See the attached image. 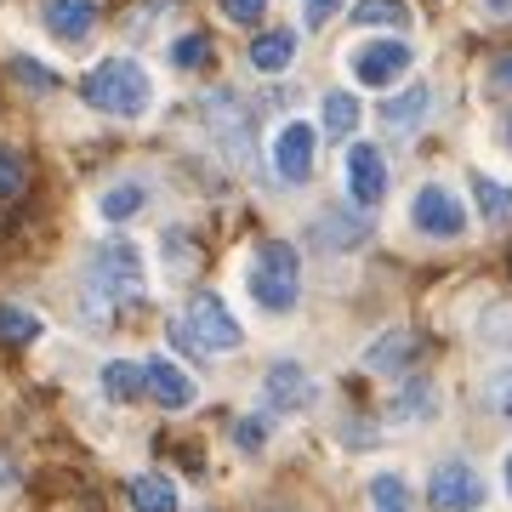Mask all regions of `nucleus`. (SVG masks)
<instances>
[{
    "label": "nucleus",
    "mask_w": 512,
    "mask_h": 512,
    "mask_svg": "<svg viewBox=\"0 0 512 512\" xmlns=\"http://www.w3.org/2000/svg\"><path fill=\"white\" fill-rule=\"evenodd\" d=\"M80 97H86L97 114L137 120V114H148V103H154V80H148L143 63H131V57H109V63H97V69L80 80Z\"/></svg>",
    "instance_id": "1"
},
{
    "label": "nucleus",
    "mask_w": 512,
    "mask_h": 512,
    "mask_svg": "<svg viewBox=\"0 0 512 512\" xmlns=\"http://www.w3.org/2000/svg\"><path fill=\"white\" fill-rule=\"evenodd\" d=\"M251 296L268 313H291L302 296V262L285 239H262L251 256Z\"/></svg>",
    "instance_id": "2"
},
{
    "label": "nucleus",
    "mask_w": 512,
    "mask_h": 512,
    "mask_svg": "<svg viewBox=\"0 0 512 512\" xmlns=\"http://www.w3.org/2000/svg\"><path fill=\"white\" fill-rule=\"evenodd\" d=\"M171 342L188 353H234L239 342H245V330H239V319L228 313V302L222 296H194V308L171 325Z\"/></svg>",
    "instance_id": "3"
},
{
    "label": "nucleus",
    "mask_w": 512,
    "mask_h": 512,
    "mask_svg": "<svg viewBox=\"0 0 512 512\" xmlns=\"http://www.w3.org/2000/svg\"><path fill=\"white\" fill-rule=\"evenodd\" d=\"M92 291L103 302H131V296L143 291V256L131 239H103L92 256Z\"/></svg>",
    "instance_id": "4"
},
{
    "label": "nucleus",
    "mask_w": 512,
    "mask_h": 512,
    "mask_svg": "<svg viewBox=\"0 0 512 512\" xmlns=\"http://www.w3.org/2000/svg\"><path fill=\"white\" fill-rule=\"evenodd\" d=\"M427 501L439 512H478L484 507V478L467 461H439L433 478H427Z\"/></svg>",
    "instance_id": "5"
},
{
    "label": "nucleus",
    "mask_w": 512,
    "mask_h": 512,
    "mask_svg": "<svg viewBox=\"0 0 512 512\" xmlns=\"http://www.w3.org/2000/svg\"><path fill=\"white\" fill-rule=\"evenodd\" d=\"M410 222H416L421 234H433V239H456L461 228H467V211H461V200L450 194V188L427 183L416 200H410Z\"/></svg>",
    "instance_id": "6"
},
{
    "label": "nucleus",
    "mask_w": 512,
    "mask_h": 512,
    "mask_svg": "<svg viewBox=\"0 0 512 512\" xmlns=\"http://www.w3.org/2000/svg\"><path fill=\"white\" fill-rule=\"evenodd\" d=\"M410 63H416V46H404V40H376V46H359V52H353V80L382 92V86H393Z\"/></svg>",
    "instance_id": "7"
},
{
    "label": "nucleus",
    "mask_w": 512,
    "mask_h": 512,
    "mask_svg": "<svg viewBox=\"0 0 512 512\" xmlns=\"http://www.w3.org/2000/svg\"><path fill=\"white\" fill-rule=\"evenodd\" d=\"M313 148H319V131L308 126V120H291V126L274 137V171H279V183H308V171H313Z\"/></svg>",
    "instance_id": "8"
},
{
    "label": "nucleus",
    "mask_w": 512,
    "mask_h": 512,
    "mask_svg": "<svg viewBox=\"0 0 512 512\" xmlns=\"http://www.w3.org/2000/svg\"><path fill=\"white\" fill-rule=\"evenodd\" d=\"M205 120H211V131L222 137V148H228V154H234L239 165L251 160V109H245L239 97L217 92L211 103H205Z\"/></svg>",
    "instance_id": "9"
},
{
    "label": "nucleus",
    "mask_w": 512,
    "mask_h": 512,
    "mask_svg": "<svg viewBox=\"0 0 512 512\" xmlns=\"http://www.w3.org/2000/svg\"><path fill=\"white\" fill-rule=\"evenodd\" d=\"M143 376H148V399L160 404V410H188L194 404V376L183 365H171L165 353L143 359Z\"/></svg>",
    "instance_id": "10"
},
{
    "label": "nucleus",
    "mask_w": 512,
    "mask_h": 512,
    "mask_svg": "<svg viewBox=\"0 0 512 512\" xmlns=\"http://www.w3.org/2000/svg\"><path fill=\"white\" fill-rule=\"evenodd\" d=\"M262 399H268V410H308L313 404V382H308V370L291 365V359H279L268 376H262Z\"/></svg>",
    "instance_id": "11"
},
{
    "label": "nucleus",
    "mask_w": 512,
    "mask_h": 512,
    "mask_svg": "<svg viewBox=\"0 0 512 512\" xmlns=\"http://www.w3.org/2000/svg\"><path fill=\"white\" fill-rule=\"evenodd\" d=\"M348 188H353V200H359V205L387 200V160L370 143H359L348 154Z\"/></svg>",
    "instance_id": "12"
},
{
    "label": "nucleus",
    "mask_w": 512,
    "mask_h": 512,
    "mask_svg": "<svg viewBox=\"0 0 512 512\" xmlns=\"http://www.w3.org/2000/svg\"><path fill=\"white\" fill-rule=\"evenodd\" d=\"M40 18L57 40H86L97 29V0H46Z\"/></svg>",
    "instance_id": "13"
},
{
    "label": "nucleus",
    "mask_w": 512,
    "mask_h": 512,
    "mask_svg": "<svg viewBox=\"0 0 512 512\" xmlns=\"http://www.w3.org/2000/svg\"><path fill=\"white\" fill-rule=\"evenodd\" d=\"M410 359H416V336L410 330H387V336H376L365 348V370H376V376H399Z\"/></svg>",
    "instance_id": "14"
},
{
    "label": "nucleus",
    "mask_w": 512,
    "mask_h": 512,
    "mask_svg": "<svg viewBox=\"0 0 512 512\" xmlns=\"http://www.w3.org/2000/svg\"><path fill=\"white\" fill-rule=\"evenodd\" d=\"M126 495H131L137 512H177V484H171L165 473H137L126 484Z\"/></svg>",
    "instance_id": "15"
},
{
    "label": "nucleus",
    "mask_w": 512,
    "mask_h": 512,
    "mask_svg": "<svg viewBox=\"0 0 512 512\" xmlns=\"http://www.w3.org/2000/svg\"><path fill=\"white\" fill-rule=\"evenodd\" d=\"M291 57H296V35H291V29H268V35L251 40V69H262V74L291 69Z\"/></svg>",
    "instance_id": "16"
},
{
    "label": "nucleus",
    "mask_w": 512,
    "mask_h": 512,
    "mask_svg": "<svg viewBox=\"0 0 512 512\" xmlns=\"http://www.w3.org/2000/svg\"><path fill=\"white\" fill-rule=\"evenodd\" d=\"M103 393H109L114 404H131V399H143L148 393V376L137 359H109L103 365Z\"/></svg>",
    "instance_id": "17"
},
{
    "label": "nucleus",
    "mask_w": 512,
    "mask_h": 512,
    "mask_svg": "<svg viewBox=\"0 0 512 512\" xmlns=\"http://www.w3.org/2000/svg\"><path fill=\"white\" fill-rule=\"evenodd\" d=\"M473 200H478V211H484L490 228H507V222H512V188L507 183H495V177L478 171V177H473Z\"/></svg>",
    "instance_id": "18"
},
{
    "label": "nucleus",
    "mask_w": 512,
    "mask_h": 512,
    "mask_svg": "<svg viewBox=\"0 0 512 512\" xmlns=\"http://www.w3.org/2000/svg\"><path fill=\"white\" fill-rule=\"evenodd\" d=\"M359 239H365V222L359 217H342V211H336V217H319L313 222V245H325V251H348V245H359Z\"/></svg>",
    "instance_id": "19"
},
{
    "label": "nucleus",
    "mask_w": 512,
    "mask_h": 512,
    "mask_svg": "<svg viewBox=\"0 0 512 512\" xmlns=\"http://www.w3.org/2000/svg\"><path fill=\"white\" fill-rule=\"evenodd\" d=\"M427 114H433V92H427V86H410L404 97L382 103V120H387V126H416V120H427Z\"/></svg>",
    "instance_id": "20"
},
{
    "label": "nucleus",
    "mask_w": 512,
    "mask_h": 512,
    "mask_svg": "<svg viewBox=\"0 0 512 512\" xmlns=\"http://www.w3.org/2000/svg\"><path fill=\"white\" fill-rule=\"evenodd\" d=\"M353 23L359 29H404L410 23V6H399V0H359L353 6Z\"/></svg>",
    "instance_id": "21"
},
{
    "label": "nucleus",
    "mask_w": 512,
    "mask_h": 512,
    "mask_svg": "<svg viewBox=\"0 0 512 512\" xmlns=\"http://www.w3.org/2000/svg\"><path fill=\"white\" fill-rule=\"evenodd\" d=\"M40 336V319L29 308H18V302H0V342H12V348H23V342H35Z\"/></svg>",
    "instance_id": "22"
},
{
    "label": "nucleus",
    "mask_w": 512,
    "mask_h": 512,
    "mask_svg": "<svg viewBox=\"0 0 512 512\" xmlns=\"http://www.w3.org/2000/svg\"><path fill=\"white\" fill-rule=\"evenodd\" d=\"M370 507L376 512H410V484L399 473H376L370 478Z\"/></svg>",
    "instance_id": "23"
},
{
    "label": "nucleus",
    "mask_w": 512,
    "mask_h": 512,
    "mask_svg": "<svg viewBox=\"0 0 512 512\" xmlns=\"http://www.w3.org/2000/svg\"><path fill=\"white\" fill-rule=\"evenodd\" d=\"M23 188H29V165H23V154L0 148V205H18Z\"/></svg>",
    "instance_id": "24"
},
{
    "label": "nucleus",
    "mask_w": 512,
    "mask_h": 512,
    "mask_svg": "<svg viewBox=\"0 0 512 512\" xmlns=\"http://www.w3.org/2000/svg\"><path fill=\"white\" fill-rule=\"evenodd\" d=\"M433 404H439V393H433V387H427V382H410L399 399H393V421H416V416L427 421V416H433Z\"/></svg>",
    "instance_id": "25"
},
{
    "label": "nucleus",
    "mask_w": 512,
    "mask_h": 512,
    "mask_svg": "<svg viewBox=\"0 0 512 512\" xmlns=\"http://www.w3.org/2000/svg\"><path fill=\"white\" fill-rule=\"evenodd\" d=\"M353 126H359V103L348 92H330L325 97V131L330 137H353Z\"/></svg>",
    "instance_id": "26"
},
{
    "label": "nucleus",
    "mask_w": 512,
    "mask_h": 512,
    "mask_svg": "<svg viewBox=\"0 0 512 512\" xmlns=\"http://www.w3.org/2000/svg\"><path fill=\"white\" fill-rule=\"evenodd\" d=\"M12 80H18V86H29V92H57V74L40 69L35 57H12Z\"/></svg>",
    "instance_id": "27"
},
{
    "label": "nucleus",
    "mask_w": 512,
    "mask_h": 512,
    "mask_svg": "<svg viewBox=\"0 0 512 512\" xmlns=\"http://www.w3.org/2000/svg\"><path fill=\"white\" fill-rule=\"evenodd\" d=\"M137 205H143V188H137V183L109 188V194H103V217H109V222H126L131 211H137Z\"/></svg>",
    "instance_id": "28"
},
{
    "label": "nucleus",
    "mask_w": 512,
    "mask_h": 512,
    "mask_svg": "<svg viewBox=\"0 0 512 512\" xmlns=\"http://www.w3.org/2000/svg\"><path fill=\"white\" fill-rule=\"evenodd\" d=\"M171 63H177V69H200V63H211V40H205V35H183L177 46H171Z\"/></svg>",
    "instance_id": "29"
},
{
    "label": "nucleus",
    "mask_w": 512,
    "mask_h": 512,
    "mask_svg": "<svg viewBox=\"0 0 512 512\" xmlns=\"http://www.w3.org/2000/svg\"><path fill=\"white\" fill-rule=\"evenodd\" d=\"M490 404L512 421V365H501V370L490 376Z\"/></svg>",
    "instance_id": "30"
},
{
    "label": "nucleus",
    "mask_w": 512,
    "mask_h": 512,
    "mask_svg": "<svg viewBox=\"0 0 512 512\" xmlns=\"http://www.w3.org/2000/svg\"><path fill=\"white\" fill-rule=\"evenodd\" d=\"M262 439H268V427H262L256 416L234 421V444H239V450H251V456H256V450H262Z\"/></svg>",
    "instance_id": "31"
},
{
    "label": "nucleus",
    "mask_w": 512,
    "mask_h": 512,
    "mask_svg": "<svg viewBox=\"0 0 512 512\" xmlns=\"http://www.w3.org/2000/svg\"><path fill=\"white\" fill-rule=\"evenodd\" d=\"M222 12L234 23H256L262 12H268V0H222Z\"/></svg>",
    "instance_id": "32"
},
{
    "label": "nucleus",
    "mask_w": 512,
    "mask_h": 512,
    "mask_svg": "<svg viewBox=\"0 0 512 512\" xmlns=\"http://www.w3.org/2000/svg\"><path fill=\"white\" fill-rule=\"evenodd\" d=\"M490 86H495V92H512V52H495L490 57Z\"/></svg>",
    "instance_id": "33"
},
{
    "label": "nucleus",
    "mask_w": 512,
    "mask_h": 512,
    "mask_svg": "<svg viewBox=\"0 0 512 512\" xmlns=\"http://www.w3.org/2000/svg\"><path fill=\"white\" fill-rule=\"evenodd\" d=\"M484 12H490V18H501V23H512V0H484Z\"/></svg>",
    "instance_id": "34"
},
{
    "label": "nucleus",
    "mask_w": 512,
    "mask_h": 512,
    "mask_svg": "<svg viewBox=\"0 0 512 512\" xmlns=\"http://www.w3.org/2000/svg\"><path fill=\"white\" fill-rule=\"evenodd\" d=\"M501 473H507V490H512V456H507V467H501Z\"/></svg>",
    "instance_id": "35"
},
{
    "label": "nucleus",
    "mask_w": 512,
    "mask_h": 512,
    "mask_svg": "<svg viewBox=\"0 0 512 512\" xmlns=\"http://www.w3.org/2000/svg\"><path fill=\"white\" fill-rule=\"evenodd\" d=\"M507 143H512V120H507Z\"/></svg>",
    "instance_id": "36"
}]
</instances>
